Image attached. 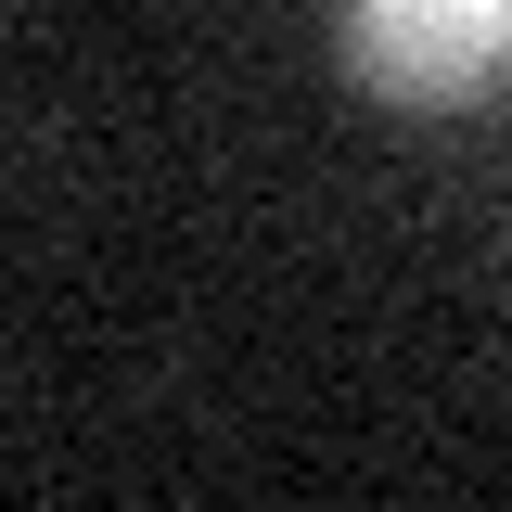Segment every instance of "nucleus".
Instances as JSON below:
<instances>
[{
    "label": "nucleus",
    "instance_id": "f257e3e1",
    "mask_svg": "<svg viewBox=\"0 0 512 512\" xmlns=\"http://www.w3.org/2000/svg\"><path fill=\"white\" fill-rule=\"evenodd\" d=\"M333 64L384 116H474L512 90V0H333Z\"/></svg>",
    "mask_w": 512,
    "mask_h": 512
}]
</instances>
